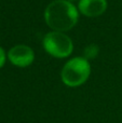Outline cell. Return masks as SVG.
<instances>
[{
  "label": "cell",
  "mask_w": 122,
  "mask_h": 123,
  "mask_svg": "<svg viewBox=\"0 0 122 123\" xmlns=\"http://www.w3.org/2000/svg\"><path fill=\"white\" fill-rule=\"evenodd\" d=\"M99 53V48L98 45L94 44V43H92V44H89L88 47L84 49V58H86V60H93V58H95L97 55H98Z\"/></svg>",
  "instance_id": "cell-6"
},
{
  "label": "cell",
  "mask_w": 122,
  "mask_h": 123,
  "mask_svg": "<svg viewBox=\"0 0 122 123\" xmlns=\"http://www.w3.org/2000/svg\"><path fill=\"white\" fill-rule=\"evenodd\" d=\"M8 58L14 66L27 67L35 61V53L30 47L26 44H17L9 51Z\"/></svg>",
  "instance_id": "cell-4"
},
{
  "label": "cell",
  "mask_w": 122,
  "mask_h": 123,
  "mask_svg": "<svg viewBox=\"0 0 122 123\" xmlns=\"http://www.w3.org/2000/svg\"><path fill=\"white\" fill-rule=\"evenodd\" d=\"M68 1H70V2H71V1H77V0H68Z\"/></svg>",
  "instance_id": "cell-8"
},
{
  "label": "cell",
  "mask_w": 122,
  "mask_h": 123,
  "mask_svg": "<svg viewBox=\"0 0 122 123\" xmlns=\"http://www.w3.org/2000/svg\"><path fill=\"white\" fill-rule=\"evenodd\" d=\"M6 55L4 50L0 47V68L3 67V65L6 64Z\"/></svg>",
  "instance_id": "cell-7"
},
{
  "label": "cell",
  "mask_w": 122,
  "mask_h": 123,
  "mask_svg": "<svg viewBox=\"0 0 122 123\" xmlns=\"http://www.w3.org/2000/svg\"><path fill=\"white\" fill-rule=\"evenodd\" d=\"M91 74V65L84 57H73L64 65L61 78L65 85L77 87L82 85L89 79Z\"/></svg>",
  "instance_id": "cell-2"
},
{
  "label": "cell",
  "mask_w": 122,
  "mask_h": 123,
  "mask_svg": "<svg viewBox=\"0 0 122 123\" xmlns=\"http://www.w3.org/2000/svg\"><path fill=\"white\" fill-rule=\"evenodd\" d=\"M107 9L106 0H79L78 10L88 17L101 16Z\"/></svg>",
  "instance_id": "cell-5"
},
{
  "label": "cell",
  "mask_w": 122,
  "mask_h": 123,
  "mask_svg": "<svg viewBox=\"0 0 122 123\" xmlns=\"http://www.w3.org/2000/svg\"><path fill=\"white\" fill-rule=\"evenodd\" d=\"M79 18L78 10L68 0H54L44 10V21L54 31H68Z\"/></svg>",
  "instance_id": "cell-1"
},
{
  "label": "cell",
  "mask_w": 122,
  "mask_h": 123,
  "mask_svg": "<svg viewBox=\"0 0 122 123\" xmlns=\"http://www.w3.org/2000/svg\"><path fill=\"white\" fill-rule=\"evenodd\" d=\"M44 50L56 58L68 57L73 50V44L69 36L62 31H52L48 32L42 40Z\"/></svg>",
  "instance_id": "cell-3"
}]
</instances>
